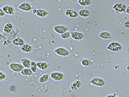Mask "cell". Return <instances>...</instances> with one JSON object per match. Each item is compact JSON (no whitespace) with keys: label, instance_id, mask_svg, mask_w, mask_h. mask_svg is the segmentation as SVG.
I'll return each mask as SVG.
<instances>
[{"label":"cell","instance_id":"cell-17","mask_svg":"<svg viewBox=\"0 0 129 97\" xmlns=\"http://www.w3.org/2000/svg\"><path fill=\"white\" fill-rule=\"evenodd\" d=\"M48 14V12L47 10L42 8H38L37 9L36 15L39 17L43 18L46 17Z\"/></svg>","mask_w":129,"mask_h":97},{"label":"cell","instance_id":"cell-24","mask_svg":"<svg viewBox=\"0 0 129 97\" xmlns=\"http://www.w3.org/2000/svg\"><path fill=\"white\" fill-rule=\"evenodd\" d=\"M81 63L83 66L87 67L91 65V62L89 59L87 58H84L81 61Z\"/></svg>","mask_w":129,"mask_h":97},{"label":"cell","instance_id":"cell-11","mask_svg":"<svg viewBox=\"0 0 129 97\" xmlns=\"http://www.w3.org/2000/svg\"><path fill=\"white\" fill-rule=\"evenodd\" d=\"M12 43L15 46L20 47L25 44L24 40L19 37L14 38L12 41Z\"/></svg>","mask_w":129,"mask_h":97},{"label":"cell","instance_id":"cell-29","mask_svg":"<svg viewBox=\"0 0 129 97\" xmlns=\"http://www.w3.org/2000/svg\"><path fill=\"white\" fill-rule=\"evenodd\" d=\"M124 27L127 29L129 28V20L126 21L124 23Z\"/></svg>","mask_w":129,"mask_h":97},{"label":"cell","instance_id":"cell-21","mask_svg":"<svg viewBox=\"0 0 129 97\" xmlns=\"http://www.w3.org/2000/svg\"><path fill=\"white\" fill-rule=\"evenodd\" d=\"M20 73L22 76L26 77H31L34 74L30 68H24Z\"/></svg>","mask_w":129,"mask_h":97},{"label":"cell","instance_id":"cell-36","mask_svg":"<svg viewBox=\"0 0 129 97\" xmlns=\"http://www.w3.org/2000/svg\"><path fill=\"white\" fill-rule=\"evenodd\" d=\"M126 69L127 70H128L129 71V65L127 66L126 67Z\"/></svg>","mask_w":129,"mask_h":97},{"label":"cell","instance_id":"cell-9","mask_svg":"<svg viewBox=\"0 0 129 97\" xmlns=\"http://www.w3.org/2000/svg\"><path fill=\"white\" fill-rule=\"evenodd\" d=\"M53 29L56 33L60 35L68 31L69 28L66 26L59 24L54 26Z\"/></svg>","mask_w":129,"mask_h":97},{"label":"cell","instance_id":"cell-30","mask_svg":"<svg viewBox=\"0 0 129 97\" xmlns=\"http://www.w3.org/2000/svg\"><path fill=\"white\" fill-rule=\"evenodd\" d=\"M10 43V41L8 39V40H6L4 41L3 44L4 45L6 46L8 45Z\"/></svg>","mask_w":129,"mask_h":97},{"label":"cell","instance_id":"cell-5","mask_svg":"<svg viewBox=\"0 0 129 97\" xmlns=\"http://www.w3.org/2000/svg\"><path fill=\"white\" fill-rule=\"evenodd\" d=\"M9 67L12 71L16 73H20L24 68L21 63L15 62L10 63L9 64Z\"/></svg>","mask_w":129,"mask_h":97},{"label":"cell","instance_id":"cell-10","mask_svg":"<svg viewBox=\"0 0 129 97\" xmlns=\"http://www.w3.org/2000/svg\"><path fill=\"white\" fill-rule=\"evenodd\" d=\"M65 14L67 17L72 19L76 18L79 16L77 11L71 9H67L65 11Z\"/></svg>","mask_w":129,"mask_h":97},{"label":"cell","instance_id":"cell-1","mask_svg":"<svg viewBox=\"0 0 129 97\" xmlns=\"http://www.w3.org/2000/svg\"><path fill=\"white\" fill-rule=\"evenodd\" d=\"M90 85L96 87L102 88L106 85L105 80L99 77H95L92 78L89 81Z\"/></svg>","mask_w":129,"mask_h":97},{"label":"cell","instance_id":"cell-8","mask_svg":"<svg viewBox=\"0 0 129 97\" xmlns=\"http://www.w3.org/2000/svg\"><path fill=\"white\" fill-rule=\"evenodd\" d=\"M18 8L21 11L29 12L33 10V7L31 5L27 2H24L20 4L18 6Z\"/></svg>","mask_w":129,"mask_h":97},{"label":"cell","instance_id":"cell-27","mask_svg":"<svg viewBox=\"0 0 129 97\" xmlns=\"http://www.w3.org/2000/svg\"><path fill=\"white\" fill-rule=\"evenodd\" d=\"M30 68L34 74L37 73L38 70V69L37 66H31Z\"/></svg>","mask_w":129,"mask_h":97},{"label":"cell","instance_id":"cell-20","mask_svg":"<svg viewBox=\"0 0 129 97\" xmlns=\"http://www.w3.org/2000/svg\"><path fill=\"white\" fill-rule=\"evenodd\" d=\"M20 61L21 63L24 68H30L31 61L30 59L23 58L20 59Z\"/></svg>","mask_w":129,"mask_h":97},{"label":"cell","instance_id":"cell-3","mask_svg":"<svg viewBox=\"0 0 129 97\" xmlns=\"http://www.w3.org/2000/svg\"><path fill=\"white\" fill-rule=\"evenodd\" d=\"M50 78L53 80L57 82L62 81L65 78V75L62 72L58 71H53L50 74Z\"/></svg>","mask_w":129,"mask_h":97},{"label":"cell","instance_id":"cell-16","mask_svg":"<svg viewBox=\"0 0 129 97\" xmlns=\"http://www.w3.org/2000/svg\"><path fill=\"white\" fill-rule=\"evenodd\" d=\"M78 12L79 16L83 18H88L91 14L90 11L85 9H81L79 10Z\"/></svg>","mask_w":129,"mask_h":97},{"label":"cell","instance_id":"cell-34","mask_svg":"<svg viewBox=\"0 0 129 97\" xmlns=\"http://www.w3.org/2000/svg\"><path fill=\"white\" fill-rule=\"evenodd\" d=\"M32 12L34 14H36L37 12V9H33L32 10Z\"/></svg>","mask_w":129,"mask_h":97},{"label":"cell","instance_id":"cell-6","mask_svg":"<svg viewBox=\"0 0 129 97\" xmlns=\"http://www.w3.org/2000/svg\"><path fill=\"white\" fill-rule=\"evenodd\" d=\"M70 31L71 37L74 40L80 41L83 40L85 38L84 34L82 32L75 30Z\"/></svg>","mask_w":129,"mask_h":97},{"label":"cell","instance_id":"cell-19","mask_svg":"<svg viewBox=\"0 0 129 97\" xmlns=\"http://www.w3.org/2000/svg\"><path fill=\"white\" fill-rule=\"evenodd\" d=\"M33 46L29 44H25L20 47L21 51L25 53H31L33 50Z\"/></svg>","mask_w":129,"mask_h":97},{"label":"cell","instance_id":"cell-15","mask_svg":"<svg viewBox=\"0 0 129 97\" xmlns=\"http://www.w3.org/2000/svg\"><path fill=\"white\" fill-rule=\"evenodd\" d=\"M14 28L13 24L11 22H8L4 25L3 28V32L5 34L10 33Z\"/></svg>","mask_w":129,"mask_h":97},{"label":"cell","instance_id":"cell-26","mask_svg":"<svg viewBox=\"0 0 129 97\" xmlns=\"http://www.w3.org/2000/svg\"><path fill=\"white\" fill-rule=\"evenodd\" d=\"M7 77L6 74L3 71L0 72V80L1 81L5 80Z\"/></svg>","mask_w":129,"mask_h":97},{"label":"cell","instance_id":"cell-35","mask_svg":"<svg viewBox=\"0 0 129 97\" xmlns=\"http://www.w3.org/2000/svg\"><path fill=\"white\" fill-rule=\"evenodd\" d=\"M0 40L1 41L3 39L4 36H3V34L2 33H0Z\"/></svg>","mask_w":129,"mask_h":97},{"label":"cell","instance_id":"cell-14","mask_svg":"<svg viewBox=\"0 0 129 97\" xmlns=\"http://www.w3.org/2000/svg\"><path fill=\"white\" fill-rule=\"evenodd\" d=\"M6 14L10 15H13L15 13V9L13 6L9 5H5L2 8Z\"/></svg>","mask_w":129,"mask_h":97},{"label":"cell","instance_id":"cell-37","mask_svg":"<svg viewBox=\"0 0 129 97\" xmlns=\"http://www.w3.org/2000/svg\"></svg>","mask_w":129,"mask_h":97},{"label":"cell","instance_id":"cell-13","mask_svg":"<svg viewBox=\"0 0 129 97\" xmlns=\"http://www.w3.org/2000/svg\"><path fill=\"white\" fill-rule=\"evenodd\" d=\"M98 35L101 39L105 40L111 39L112 38L111 33L107 31H104L101 32L99 33Z\"/></svg>","mask_w":129,"mask_h":97},{"label":"cell","instance_id":"cell-28","mask_svg":"<svg viewBox=\"0 0 129 97\" xmlns=\"http://www.w3.org/2000/svg\"><path fill=\"white\" fill-rule=\"evenodd\" d=\"M6 14L2 9V8H0V17H3L6 15Z\"/></svg>","mask_w":129,"mask_h":97},{"label":"cell","instance_id":"cell-2","mask_svg":"<svg viewBox=\"0 0 129 97\" xmlns=\"http://www.w3.org/2000/svg\"><path fill=\"white\" fill-rule=\"evenodd\" d=\"M106 48L110 51L117 52L122 50L123 47L120 43L117 41H113L110 42L108 44Z\"/></svg>","mask_w":129,"mask_h":97},{"label":"cell","instance_id":"cell-7","mask_svg":"<svg viewBox=\"0 0 129 97\" xmlns=\"http://www.w3.org/2000/svg\"><path fill=\"white\" fill-rule=\"evenodd\" d=\"M127 7V6L124 4L117 3L113 5L112 8L116 12L121 13L125 12Z\"/></svg>","mask_w":129,"mask_h":97},{"label":"cell","instance_id":"cell-4","mask_svg":"<svg viewBox=\"0 0 129 97\" xmlns=\"http://www.w3.org/2000/svg\"><path fill=\"white\" fill-rule=\"evenodd\" d=\"M54 52L57 55L61 57H66L70 54L69 50L66 48L62 47H58L55 48Z\"/></svg>","mask_w":129,"mask_h":97},{"label":"cell","instance_id":"cell-32","mask_svg":"<svg viewBox=\"0 0 129 97\" xmlns=\"http://www.w3.org/2000/svg\"><path fill=\"white\" fill-rule=\"evenodd\" d=\"M36 63L37 62L35 61H31V66H36Z\"/></svg>","mask_w":129,"mask_h":97},{"label":"cell","instance_id":"cell-12","mask_svg":"<svg viewBox=\"0 0 129 97\" xmlns=\"http://www.w3.org/2000/svg\"><path fill=\"white\" fill-rule=\"evenodd\" d=\"M37 66L38 69L42 71H46L49 68L50 64L48 62L44 61L37 62Z\"/></svg>","mask_w":129,"mask_h":97},{"label":"cell","instance_id":"cell-22","mask_svg":"<svg viewBox=\"0 0 129 97\" xmlns=\"http://www.w3.org/2000/svg\"><path fill=\"white\" fill-rule=\"evenodd\" d=\"M50 78V75L49 74H44L40 77L38 81L40 83L44 84L48 82Z\"/></svg>","mask_w":129,"mask_h":97},{"label":"cell","instance_id":"cell-25","mask_svg":"<svg viewBox=\"0 0 129 97\" xmlns=\"http://www.w3.org/2000/svg\"><path fill=\"white\" fill-rule=\"evenodd\" d=\"M60 37L64 40L67 39L71 37V32L68 31L60 35Z\"/></svg>","mask_w":129,"mask_h":97},{"label":"cell","instance_id":"cell-33","mask_svg":"<svg viewBox=\"0 0 129 97\" xmlns=\"http://www.w3.org/2000/svg\"><path fill=\"white\" fill-rule=\"evenodd\" d=\"M125 12L127 14L129 15V6H127Z\"/></svg>","mask_w":129,"mask_h":97},{"label":"cell","instance_id":"cell-23","mask_svg":"<svg viewBox=\"0 0 129 97\" xmlns=\"http://www.w3.org/2000/svg\"><path fill=\"white\" fill-rule=\"evenodd\" d=\"M78 3L80 5L83 7L89 6L92 4V1L90 0H79Z\"/></svg>","mask_w":129,"mask_h":97},{"label":"cell","instance_id":"cell-31","mask_svg":"<svg viewBox=\"0 0 129 97\" xmlns=\"http://www.w3.org/2000/svg\"><path fill=\"white\" fill-rule=\"evenodd\" d=\"M106 97H119L115 94H110L107 95Z\"/></svg>","mask_w":129,"mask_h":97},{"label":"cell","instance_id":"cell-18","mask_svg":"<svg viewBox=\"0 0 129 97\" xmlns=\"http://www.w3.org/2000/svg\"><path fill=\"white\" fill-rule=\"evenodd\" d=\"M82 83L80 80H76L73 82L70 86L71 90L73 91L79 89L81 86Z\"/></svg>","mask_w":129,"mask_h":97}]
</instances>
